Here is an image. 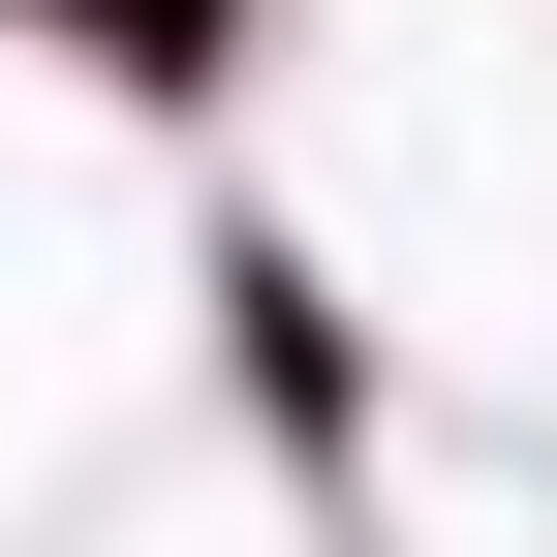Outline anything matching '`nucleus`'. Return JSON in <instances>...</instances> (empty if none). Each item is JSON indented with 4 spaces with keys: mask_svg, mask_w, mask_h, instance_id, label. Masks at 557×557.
<instances>
[{
    "mask_svg": "<svg viewBox=\"0 0 557 557\" xmlns=\"http://www.w3.org/2000/svg\"><path fill=\"white\" fill-rule=\"evenodd\" d=\"M62 32H124V62H156V94H186V62H218V0H62Z\"/></svg>",
    "mask_w": 557,
    "mask_h": 557,
    "instance_id": "obj_1",
    "label": "nucleus"
}]
</instances>
